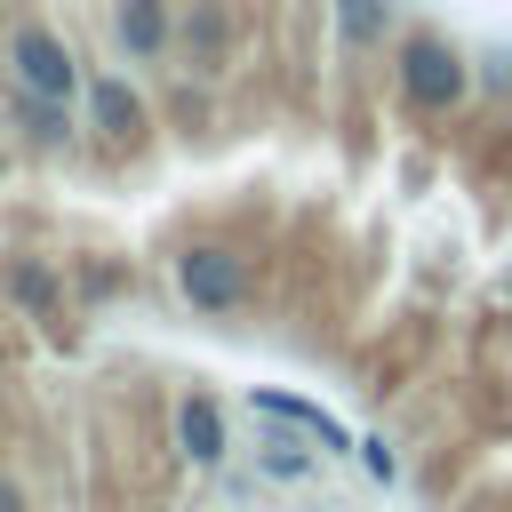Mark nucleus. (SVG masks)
Returning <instances> with one entry per match:
<instances>
[{
    "label": "nucleus",
    "mask_w": 512,
    "mask_h": 512,
    "mask_svg": "<svg viewBox=\"0 0 512 512\" xmlns=\"http://www.w3.org/2000/svg\"><path fill=\"white\" fill-rule=\"evenodd\" d=\"M392 88H400V104H408L416 120H448V112H464V96H472V64H464L456 40L408 32V40H392Z\"/></svg>",
    "instance_id": "nucleus-1"
},
{
    "label": "nucleus",
    "mask_w": 512,
    "mask_h": 512,
    "mask_svg": "<svg viewBox=\"0 0 512 512\" xmlns=\"http://www.w3.org/2000/svg\"><path fill=\"white\" fill-rule=\"evenodd\" d=\"M176 296H184L192 312H208V320L240 312V304H248V256H240L232 240H184V248H176Z\"/></svg>",
    "instance_id": "nucleus-2"
},
{
    "label": "nucleus",
    "mask_w": 512,
    "mask_h": 512,
    "mask_svg": "<svg viewBox=\"0 0 512 512\" xmlns=\"http://www.w3.org/2000/svg\"><path fill=\"white\" fill-rule=\"evenodd\" d=\"M8 80L32 88V96H56V104H80V96H88L80 56H72L48 24H16V32H8Z\"/></svg>",
    "instance_id": "nucleus-3"
},
{
    "label": "nucleus",
    "mask_w": 512,
    "mask_h": 512,
    "mask_svg": "<svg viewBox=\"0 0 512 512\" xmlns=\"http://www.w3.org/2000/svg\"><path fill=\"white\" fill-rule=\"evenodd\" d=\"M232 48H240L232 0H184V8H176V56H184V72L216 80V72L232 64Z\"/></svg>",
    "instance_id": "nucleus-4"
},
{
    "label": "nucleus",
    "mask_w": 512,
    "mask_h": 512,
    "mask_svg": "<svg viewBox=\"0 0 512 512\" xmlns=\"http://www.w3.org/2000/svg\"><path fill=\"white\" fill-rule=\"evenodd\" d=\"M88 128H96V144L136 152V144L152 136V104H144L120 72H88Z\"/></svg>",
    "instance_id": "nucleus-5"
},
{
    "label": "nucleus",
    "mask_w": 512,
    "mask_h": 512,
    "mask_svg": "<svg viewBox=\"0 0 512 512\" xmlns=\"http://www.w3.org/2000/svg\"><path fill=\"white\" fill-rule=\"evenodd\" d=\"M112 48L128 64H160L176 48V8L168 0H112Z\"/></svg>",
    "instance_id": "nucleus-6"
},
{
    "label": "nucleus",
    "mask_w": 512,
    "mask_h": 512,
    "mask_svg": "<svg viewBox=\"0 0 512 512\" xmlns=\"http://www.w3.org/2000/svg\"><path fill=\"white\" fill-rule=\"evenodd\" d=\"M8 120H16V136H24L32 152H64V144L80 136L72 104H56V96H32V88H16V80H8Z\"/></svg>",
    "instance_id": "nucleus-7"
},
{
    "label": "nucleus",
    "mask_w": 512,
    "mask_h": 512,
    "mask_svg": "<svg viewBox=\"0 0 512 512\" xmlns=\"http://www.w3.org/2000/svg\"><path fill=\"white\" fill-rule=\"evenodd\" d=\"M176 448H184L192 464H216V456H224V408H216L208 392H184V400H176Z\"/></svg>",
    "instance_id": "nucleus-8"
},
{
    "label": "nucleus",
    "mask_w": 512,
    "mask_h": 512,
    "mask_svg": "<svg viewBox=\"0 0 512 512\" xmlns=\"http://www.w3.org/2000/svg\"><path fill=\"white\" fill-rule=\"evenodd\" d=\"M0 288H8V304H24L32 320H64V280H56V272H48L40 256H16Z\"/></svg>",
    "instance_id": "nucleus-9"
},
{
    "label": "nucleus",
    "mask_w": 512,
    "mask_h": 512,
    "mask_svg": "<svg viewBox=\"0 0 512 512\" xmlns=\"http://www.w3.org/2000/svg\"><path fill=\"white\" fill-rule=\"evenodd\" d=\"M256 408H264V416H280V424H304V432H312L320 448H352V432H344V424H336L328 408L296 400V392H272V384H264V392H256Z\"/></svg>",
    "instance_id": "nucleus-10"
},
{
    "label": "nucleus",
    "mask_w": 512,
    "mask_h": 512,
    "mask_svg": "<svg viewBox=\"0 0 512 512\" xmlns=\"http://www.w3.org/2000/svg\"><path fill=\"white\" fill-rule=\"evenodd\" d=\"M336 40H344L352 56L384 48V40H392V0H336Z\"/></svg>",
    "instance_id": "nucleus-11"
},
{
    "label": "nucleus",
    "mask_w": 512,
    "mask_h": 512,
    "mask_svg": "<svg viewBox=\"0 0 512 512\" xmlns=\"http://www.w3.org/2000/svg\"><path fill=\"white\" fill-rule=\"evenodd\" d=\"M360 456H368V472H376V480H392V472H400V464H392V448H384V440H368V448H360Z\"/></svg>",
    "instance_id": "nucleus-12"
},
{
    "label": "nucleus",
    "mask_w": 512,
    "mask_h": 512,
    "mask_svg": "<svg viewBox=\"0 0 512 512\" xmlns=\"http://www.w3.org/2000/svg\"><path fill=\"white\" fill-rule=\"evenodd\" d=\"M0 512H16V488H0Z\"/></svg>",
    "instance_id": "nucleus-13"
},
{
    "label": "nucleus",
    "mask_w": 512,
    "mask_h": 512,
    "mask_svg": "<svg viewBox=\"0 0 512 512\" xmlns=\"http://www.w3.org/2000/svg\"><path fill=\"white\" fill-rule=\"evenodd\" d=\"M464 512H488V504H464Z\"/></svg>",
    "instance_id": "nucleus-14"
}]
</instances>
